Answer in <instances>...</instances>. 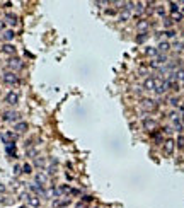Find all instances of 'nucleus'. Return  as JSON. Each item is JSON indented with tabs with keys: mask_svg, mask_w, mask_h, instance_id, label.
I'll list each match as a JSON object with an SVG mask.
<instances>
[{
	"mask_svg": "<svg viewBox=\"0 0 184 208\" xmlns=\"http://www.w3.org/2000/svg\"><path fill=\"white\" fill-rule=\"evenodd\" d=\"M2 80H4L5 84H9V85H17L19 84V77L14 72H4L2 74Z\"/></svg>",
	"mask_w": 184,
	"mask_h": 208,
	"instance_id": "obj_1",
	"label": "nucleus"
},
{
	"mask_svg": "<svg viewBox=\"0 0 184 208\" xmlns=\"http://www.w3.org/2000/svg\"><path fill=\"white\" fill-rule=\"evenodd\" d=\"M7 67H9L10 70H21L22 68V61L19 60V58L12 57V58H9V61H7Z\"/></svg>",
	"mask_w": 184,
	"mask_h": 208,
	"instance_id": "obj_2",
	"label": "nucleus"
},
{
	"mask_svg": "<svg viewBox=\"0 0 184 208\" xmlns=\"http://www.w3.org/2000/svg\"><path fill=\"white\" fill-rule=\"evenodd\" d=\"M174 148H175V142L172 138H169V140L164 142V152H165V155H172Z\"/></svg>",
	"mask_w": 184,
	"mask_h": 208,
	"instance_id": "obj_3",
	"label": "nucleus"
},
{
	"mask_svg": "<svg viewBox=\"0 0 184 208\" xmlns=\"http://www.w3.org/2000/svg\"><path fill=\"white\" fill-rule=\"evenodd\" d=\"M5 102L10 104V106H16V104L19 102V94H17V92H7V95H5Z\"/></svg>",
	"mask_w": 184,
	"mask_h": 208,
	"instance_id": "obj_4",
	"label": "nucleus"
},
{
	"mask_svg": "<svg viewBox=\"0 0 184 208\" xmlns=\"http://www.w3.org/2000/svg\"><path fill=\"white\" fill-rule=\"evenodd\" d=\"M26 201H27V206L29 208H39V205H41V201H39V198L36 195H29L26 198Z\"/></svg>",
	"mask_w": 184,
	"mask_h": 208,
	"instance_id": "obj_5",
	"label": "nucleus"
},
{
	"mask_svg": "<svg viewBox=\"0 0 184 208\" xmlns=\"http://www.w3.org/2000/svg\"><path fill=\"white\" fill-rule=\"evenodd\" d=\"M29 189L33 191L36 196H46V191H44V188H43V186H39V184H36V182L29 184Z\"/></svg>",
	"mask_w": 184,
	"mask_h": 208,
	"instance_id": "obj_6",
	"label": "nucleus"
},
{
	"mask_svg": "<svg viewBox=\"0 0 184 208\" xmlns=\"http://www.w3.org/2000/svg\"><path fill=\"white\" fill-rule=\"evenodd\" d=\"M2 120H4V121H17L19 113H16V111H5L4 116H2Z\"/></svg>",
	"mask_w": 184,
	"mask_h": 208,
	"instance_id": "obj_7",
	"label": "nucleus"
},
{
	"mask_svg": "<svg viewBox=\"0 0 184 208\" xmlns=\"http://www.w3.org/2000/svg\"><path fill=\"white\" fill-rule=\"evenodd\" d=\"M143 128L145 130H148V131H152V130H155L157 128V121L155 120H150V118H143Z\"/></svg>",
	"mask_w": 184,
	"mask_h": 208,
	"instance_id": "obj_8",
	"label": "nucleus"
},
{
	"mask_svg": "<svg viewBox=\"0 0 184 208\" xmlns=\"http://www.w3.org/2000/svg\"><path fill=\"white\" fill-rule=\"evenodd\" d=\"M2 51L5 53V55H10V57H14L16 53H17V50H16V46L10 43H4V46H2Z\"/></svg>",
	"mask_w": 184,
	"mask_h": 208,
	"instance_id": "obj_9",
	"label": "nucleus"
},
{
	"mask_svg": "<svg viewBox=\"0 0 184 208\" xmlns=\"http://www.w3.org/2000/svg\"><path fill=\"white\" fill-rule=\"evenodd\" d=\"M16 138H17V133H14V131H7V133L2 135V140H4L7 145H9V143H14Z\"/></svg>",
	"mask_w": 184,
	"mask_h": 208,
	"instance_id": "obj_10",
	"label": "nucleus"
},
{
	"mask_svg": "<svg viewBox=\"0 0 184 208\" xmlns=\"http://www.w3.org/2000/svg\"><path fill=\"white\" fill-rule=\"evenodd\" d=\"M141 108L147 109V111H154V109L157 108V104H155L152 99H143L141 101Z\"/></svg>",
	"mask_w": 184,
	"mask_h": 208,
	"instance_id": "obj_11",
	"label": "nucleus"
},
{
	"mask_svg": "<svg viewBox=\"0 0 184 208\" xmlns=\"http://www.w3.org/2000/svg\"><path fill=\"white\" fill-rule=\"evenodd\" d=\"M169 50H171V43H167V41H160L158 46H157V51L160 53V55H165Z\"/></svg>",
	"mask_w": 184,
	"mask_h": 208,
	"instance_id": "obj_12",
	"label": "nucleus"
},
{
	"mask_svg": "<svg viewBox=\"0 0 184 208\" xmlns=\"http://www.w3.org/2000/svg\"><path fill=\"white\" fill-rule=\"evenodd\" d=\"M48 182V176L44 172H38L36 174V184H39V186H44Z\"/></svg>",
	"mask_w": 184,
	"mask_h": 208,
	"instance_id": "obj_13",
	"label": "nucleus"
},
{
	"mask_svg": "<svg viewBox=\"0 0 184 208\" xmlns=\"http://www.w3.org/2000/svg\"><path fill=\"white\" fill-rule=\"evenodd\" d=\"M27 128H29V125H27L26 121H19V123H16V128H14V130L17 131V133H26Z\"/></svg>",
	"mask_w": 184,
	"mask_h": 208,
	"instance_id": "obj_14",
	"label": "nucleus"
},
{
	"mask_svg": "<svg viewBox=\"0 0 184 208\" xmlns=\"http://www.w3.org/2000/svg\"><path fill=\"white\" fill-rule=\"evenodd\" d=\"M143 87H145V91H154V89H155V78H152V77L145 78Z\"/></svg>",
	"mask_w": 184,
	"mask_h": 208,
	"instance_id": "obj_15",
	"label": "nucleus"
},
{
	"mask_svg": "<svg viewBox=\"0 0 184 208\" xmlns=\"http://www.w3.org/2000/svg\"><path fill=\"white\" fill-rule=\"evenodd\" d=\"M70 203H72V201L67 198V199H55V203H53V205H55V208H65V206H68Z\"/></svg>",
	"mask_w": 184,
	"mask_h": 208,
	"instance_id": "obj_16",
	"label": "nucleus"
},
{
	"mask_svg": "<svg viewBox=\"0 0 184 208\" xmlns=\"http://www.w3.org/2000/svg\"><path fill=\"white\" fill-rule=\"evenodd\" d=\"M130 17H131V12H128L126 9H121V12H120V21H121V22H126Z\"/></svg>",
	"mask_w": 184,
	"mask_h": 208,
	"instance_id": "obj_17",
	"label": "nucleus"
},
{
	"mask_svg": "<svg viewBox=\"0 0 184 208\" xmlns=\"http://www.w3.org/2000/svg\"><path fill=\"white\" fill-rule=\"evenodd\" d=\"M137 29L141 31V33H143V31H147V29H148V22L143 21V19H141V21H138V22H137Z\"/></svg>",
	"mask_w": 184,
	"mask_h": 208,
	"instance_id": "obj_18",
	"label": "nucleus"
},
{
	"mask_svg": "<svg viewBox=\"0 0 184 208\" xmlns=\"http://www.w3.org/2000/svg\"><path fill=\"white\" fill-rule=\"evenodd\" d=\"M5 19H7V22L12 24V26L17 24V16H14V14H5Z\"/></svg>",
	"mask_w": 184,
	"mask_h": 208,
	"instance_id": "obj_19",
	"label": "nucleus"
},
{
	"mask_svg": "<svg viewBox=\"0 0 184 208\" xmlns=\"http://www.w3.org/2000/svg\"><path fill=\"white\" fill-rule=\"evenodd\" d=\"M145 55H147V57H157V55H158V51H157V48L148 46V48L145 50Z\"/></svg>",
	"mask_w": 184,
	"mask_h": 208,
	"instance_id": "obj_20",
	"label": "nucleus"
},
{
	"mask_svg": "<svg viewBox=\"0 0 184 208\" xmlns=\"http://www.w3.org/2000/svg\"><path fill=\"white\" fill-rule=\"evenodd\" d=\"M5 150H7V154L12 157H16V143H9L7 147H5Z\"/></svg>",
	"mask_w": 184,
	"mask_h": 208,
	"instance_id": "obj_21",
	"label": "nucleus"
},
{
	"mask_svg": "<svg viewBox=\"0 0 184 208\" xmlns=\"http://www.w3.org/2000/svg\"><path fill=\"white\" fill-rule=\"evenodd\" d=\"M155 61H157L158 65H164V63H167V55H160V53H158L157 57H155Z\"/></svg>",
	"mask_w": 184,
	"mask_h": 208,
	"instance_id": "obj_22",
	"label": "nucleus"
},
{
	"mask_svg": "<svg viewBox=\"0 0 184 208\" xmlns=\"http://www.w3.org/2000/svg\"><path fill=\"white\" fill-rule=\"evenodd\" d=\"M172 125H174V128L177 131H182L184 130V125H182V121H181L179 118H177V120H174V121H172Z\"/></svg>",
	"mask_w": 184,
	"mask_h": 208,
	"instance_id": "obj_23",
	"label": "nucleus"
},
{
	"mask_svg": "<svg viewBox=\"0 0 184 208\" xmlns=\"http://www.w3.org/2000/svg\"><path fill=\"white\" fill-rule=\"evenodd\" d=\"M14 36H16V34H14V31H10V29L4 31V39H5V41H12Z\"/></svg>",
	"mask_w": 184,
	"mask_h": 208,
	"instance_id": "obj_24",
	"label": "nucleus"
},
{
	"mask_svg": "<svg viewBox=\"0 0 184 208\" xmlns=\"http://www.w3.org/2000/svg\"><path fill=\"white\" fill-rule=\"evenodd\" d=\"M174 75H175V80L184 82V68H179L177 72H174Z\"/></svg>",
	"mask_w": 184,
	"mask_h": 208,
	"instance_id": "obj_25",
	"label": "nucleus"
},
{
	"mask_svg": "<svg viewBox=\"0 0 184 208\" xmlns=\"http://www.w3.org/2000/svg\"><path fill=\"white\" fill-rule=\"evenodd\" d=\"M169 9H171L172 14L179 12V4H175V2H171V4H169Z\"/></svg>",
	"mask_w": 184,
	"mask_h": 208,
	"instance_id": "obj_26",
	"label": "nucleus"
},
{
	"mask_svg": "<svg viewBox=\"0 0 184 208\" xmlns=\"http://www.w3.org/2000/svg\"><path fill=\"white\" fill-rule=\"evenodd\" d=\"M147 38H148V36H147V33H140V34L137 36V43H145Z\"/></svg>",
	"mask_w": 184,
	"mask_h": 208,
	"instance_id": "obj_27",
	"label": "nucleus"
},
{
	"mask_svg": "<svg viewBox=\"0 0 184 208\" xmlns=\"http://www.w3.org/2000/svg\"><path fill=\"white\" fill-rule=\"evenodd\" d=\"M22 172L31 174V172H33V165H31V164H24V165H22Z\"/></svg>",
	"mask_w": 184,
	"mask_h": 208,
	"instance_id": "obj_28",
	"label": "nucleus"
},
{
	"mask_svg": "<svg viewBox=\"0 0 184 208\" xmlns=\"http://www.w3.org/2000/svg\"><path fill=\"white\" fill-rule=\"evenodd\" d=\"M160 34H164L165 38H175V31H165V33H160Z\"/></svg>",
	"mask_w": 184,
	"mask_h": 208,
	"instance_id": "obj_29",
	"label": "nucleus"
},
{
	"mask_svg": "<svg viewBox=\"0 0 184 208\" xmlns=\"http://www.w3.org/2000/svg\"><path fill=\"white\" fill-rule=\"evenodd\" d=\"M172 19H174L175 22H179L181 19H182V14H181V12H175V14H172Z\"/></svg>",
	"mask_w": 184,
	"mask_h": 208,
	"instance_id": "obj_30",
	"label": "nucleus"
},
{
	"mask_svg": "<svg viewBox=\"0 0 184 208\" xmlns=\"http://www.w3.org/2000/svg\"><path fill=\"white\" fill-rule=\"evenodd\" d=\"M169 102H171L174 108H177V106H179V99H177V97H171V99H169Z\"/></svg>",
	"mask_w": 184,
	"mask_h": 208,
	"instance_id": "obj_31",
	"label": "nucleus"
},
{
	"mask_svg": "<svg viewBox=\"0 0 184 208\" xmlns=\"http://www.w3.org/2000/svg\"><path fill=\"white\" fill-rule=\"evenodd\" d=\"M34 164L38 165V167H43V165L46 164V161H44V159H36V161H34Z\"/></svg>",
	"mask_w": 184,
	"mask_h": 208,
	"instance_id": "obj_32",
	"label": "nucleus"
},
{
	"mask_svg": "<svg viewBox=\"0 0 184 208\" xmlns=\"http://www.w3.org/2000/svg\"><path fill=\"white\" fill-rule=\"evenodd\" d=\"M27 155H29V157H34V159H36V155H38V152H36L34 148H31V150H27Z\"/></svg>",
	"mask_w": 184,
	"mask_h": 208,
	"instance_id": "obj_33",
	"label": "nucleus"
},
{
	"mask_svg": "<svg viewBox=\"0 0 184 208\" xmlns=\"http://www.w3.org/2000/svg\"><path fill=\"white\" fill-rule=\"evenodd\" d=\"M177 145H179V147H184V135H181V137H179V140H177Z\"/></svg>",
	"mask_w": 184,
	"mask_h": 208,
	"instance_id": "obj_34",
	"label": "nucleus"
},
{
	"mask_svg": "<svg viewBox=\"0 0 184 208\" xmlns=\"http://www.w3.org/2000/svg\"><path fill=\"white\" fill-rule=\"evenodd\" d=\"M157 14H158V16H162V17H164V16H165V10H164L162 7H157Z\"/></svg>",
	"mask_w": 184,
	"mask_h": 208,
	"instance_id": "obj_35",
	"label": "nucleus"
},
{
	"mask_svg": "<svg viewBox=\"0 0 184 208\" xmlns=\"http://www.w3.org/2000/svg\"><path fill=\"white\" fill-rule=\"evenodd\" d=\"M164 24H165V27H171V26H172L171 19H164Z\"/></svg>",
	"mask_w": 184,
	"mask_h": 208,
	"instance_id": "obj_36",
	"label": "nucleus"
},
{
	"mask_svg": "<svg viewBox=\"0 0 184 208\" xmlns=\"http://www.w3.org/2000/svg\"><path fill=\"white\" fill-rule=\"evenodd\" d=\"M5 189H7V188H5V184H0V193H5Z\"/></svg>",
	"mask_w": 184,
	"mask_h": 208,
	"instance_id": "obj_37",
	"label": "nucleus"
},
{
	"mask_svg": "<svg viewBox=\"0 0 184 208\" xmlns=\"http://www.w3.org/2000/svg\"><path fill=\"white\" fill-rule=\"evenodd\" d=\"M21 169H22V167H19V165H16V169H14V171H16V174H19V172H21Z\"/></svg>",
	"mask_w": 184,
	"mask_h": 208,
	"instance_id": "obj_38",
	"label": "nucleus"
},
{
	"mask_svg": "<svg viewBox=\"0 0 184 208\" xmlns=\"http://www.w3.org/2000/svg\"><path fill=\"white\" fill-rule=\"evenodd\" d=\"M4 27H5V22H4V21H0V29H4Z\"/></svg>",
	"mask_w": 184,
	"mask_h": 208,
	"instance_id": "obj_39",
	"label": "nucleus"
},
{
	"mask_svg": "<svg viewBox=\"0 0 184 208\" xmlns=\"http://www.w3.org/2000/svg\"><path fill=\"white\" fill-rule=\"evenodd\" d=\"M19 208H29V206H27V205H22V206H19Z\"/></svg>",
	"mask_w": 184,
	"mask_h": 208,
	"instance_id": "obj_40",
	"label": "nucleus"
},
{
	"mask_svg": "<svg viewBox=\"0 0 184 208\" xmlns=\"http://www.w3.org/2000/svg\"><path fill=\"white\" fill-rule=\"evenodd\" d=\"M182 38H184V31H182Z\"/></svg>",
	"mask_w": 184,
	"mask_h": 208,
	"instance_id": "obj_41",
	"label": "nucleus"
},
{
	"mask_svg": "<svg viewBox=\"0 0 184 208\" xmlns=\"http://www.w3.org/2000/svg\"><path fill=\"white\" fill-rule=\"evenodd\" d=\"M182 5H184V4H182ZM182 10H184V7H182Z\"/></svg>",
	"mask_w": 184,
	"mask_h": 208,
	"instance_id": "obj_42",
	"label": "nucleus"
}]
</instances>
